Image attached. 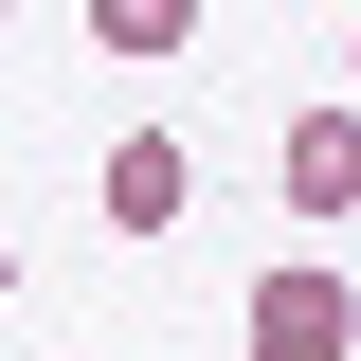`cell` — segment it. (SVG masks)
I'll use <instances>...</instances> for the list:
<instances>
[{"mask_svg": "<svg viewBox=\"0 0 361 361\" xmlns=\"http://www.w3.org/2000/svg\"><path fill=\"white\" fill-rule=\"evenodd\" d=\"M271 180H289V217H361V90H343V109H289Z\"/></svg>", "mask_w": 361, "mask_h": 361, "instance_id": "cell-3", "label": "cell"}, {"mask_svg": "<svg viewBox=\"0 0 361 361\" xmlns=\"http://www.w3.org/2000/svg\"><path fill=\"white\" fill-rule=\"evenodd\" d=\"M235 361H361V289H343L325 253L253 271V325H235Z\"/></svg>", "mask_w": 361, "mask_h": 361, "instance_id": "cell-1", "label": "cell"}, {"mask_svg": "<svg viewBox=\"0 0 361 361\" xmlns=\"http://www.w3.org/2000/svg\"><path fill=\"white\" fill-rule=\"evenodd\" d=\"M180 199H199V163H180V127H127L109 163H90V217H109V235H180Z\"/></svg>", "mask_w": 361, "mask_h": 361, "instance_id": "cell-2", "label": "cell"}, {"mask_svg": "<svg viewBox=\"0 0 361 361\" xmlns=\"http://www.w3.org/2000/svg\"><path fill=\"white\" fill-rule=\"evenodd\" d=\"M90 37H109V54H180V37H199V0H90Z\"/></svg>", "mask_w": 361, "mask_h": 361, "instance_id": "cell-4", "label": "cell"}]
</instances>
